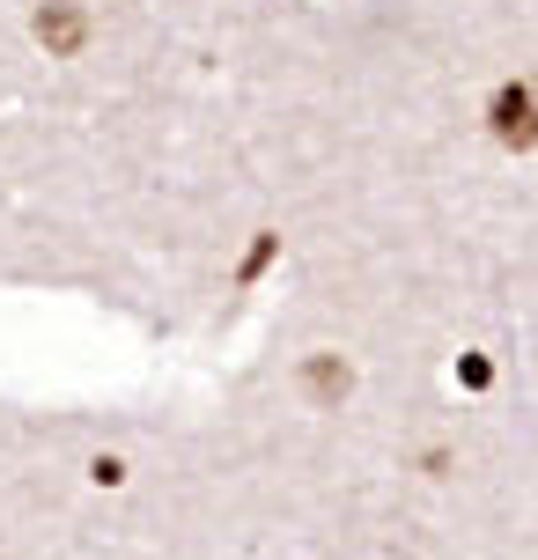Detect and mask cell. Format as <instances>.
<instances>
[{"label": "cell", "mask_w": 538, "mask_h": 560, "mask_svg": "<svg viewBox=\"0 0 538 560\" xmlns=\"http://www.w3.org/2000/svg\"><path fill=\"white\" fill-rule=\"evenodd\" d=\"M37 37L52 45V52H82V37H89V23H82V8H67V0H52L45 15H37Z\"/></svg>", "instance_id": "6da1fadb"}, {"label": "cell", "mask_w": 538, "mask_h": 560, "mask_svg": "<svg viewBox=\"0 0 538 560\" xmlns=\"http://www.w3.org/2000/svg\"><path fill=\"white\" fill-rule=\"evenodd\" d=\"M494 133L516 140V148L531 140V89H502V96H494Z\"/></svg>", "instance_id": "7a4b0ae2"}]
</instances>
